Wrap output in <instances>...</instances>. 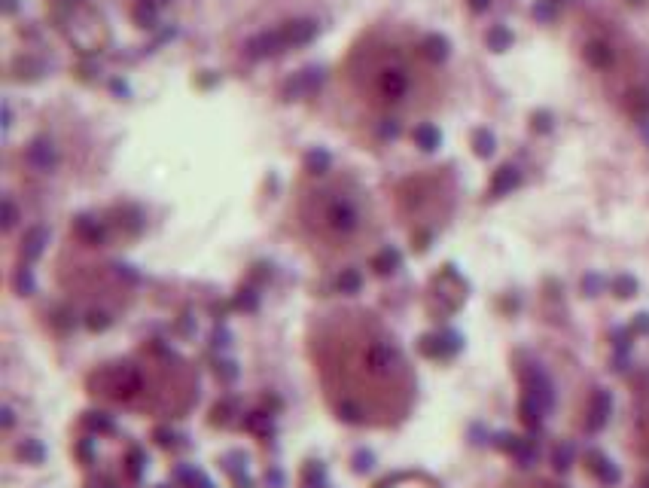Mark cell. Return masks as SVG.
Listing matches in <instances>:
<instances>
[{"label":"cell","instance_id":"obj_1","mask_svg":"<svg viewBox=\"0 0 649 488\" xmlns=\"http://www.w3.org/2000/svg\"><path fill=\"white\" fill-rule=\"evenodd\" d=\"M305 220H311V226H317L320 232L333 235V238H344L363 226V211H360V201L348 192L320 189L311 192V199L305 201Z\"/></svg>","mask_w":649,"mask_h":488},{"label":"cell","instance_id":"obj_2","mask_svg":"<svg viewBox=\"0 0 649 488\" xmlns=\"http://www.w3.org/2000/svg\"><path fill=\"white\" fill-rule=\"evenodd\" d=\"M360 80H363L366 92L372 95V101H378V104H400V101L409 98V89H411V73H409L406 62H402L396 52L366 55Z\"/></svg>","mask_w":649,"mask_h":488},{"label":"cell","instance_id":"obj_3","mask_svg":"<svg viewBox=\"0 0 649 488\" xmlns=\"http://www.w3.org/2000/svg\"><path fill=\"white\" fill-rule=\"evenodd\" d=\"M140 385H143V378L131 364H113L95 375V388L104 397H113V400H131L140 391Z\"/></svg>","mask_w":649,"mask_h":488},{"label":"cell","instance_id":"obj_4","mask_svg":"<svg viewBox=\"0 0 649 488\" xmlns=\"http://www.w3.org/2000/svg\"><path fill=\"white\" fill-rule=\"evenodd\" d=\"M525 397L537 400L546 412L555 406V385H552V378L546 375V369L539 364H530L525 369Z\"/></svg>","mask_w":649,"mask_h":488},{"label":"cell","instance_id":"obj_5","mask_svg":"<svg viewBox=\"0 0 649 488\" xmlns=\"http://www.w3.org/2000/svg\"><path fill=\"white\" fill-rule=\"evenodd\" d=\"M366 366H369V373H375V375L393 373V369L400 366V351H396L391 342H372L366 348Z\"/></svg>","mask_w":649,"mask_h":488},{"label":"cell","instance_id":"obj_6","mask_svg":"<svg viewBox=\"0 0 649 488\" xmlns=\"http://www.w3.org/2000/svg\"><path fill=\"white\" fill-rule=\"evenodd\" d=\"M610 412H613V394L610 391H595L592 394V403H588V422H585V427L592 433H597L601 427L610 422Z\"/></svg>","mask_w":649,"mask_h":488},{"label":"cell","instance_id":"obj_7","mask_svg":"<svg viewBox=\"0 0 649 488\" xmlns=\"http://www.w3.org/2000/svg\"><path fill=\"white\" fill-rule=\"evenodd\" d=\"M463 348V339L458 333H436V336H427L424 345H421V351H424L427 357H451L458 354Z\"/></svg>","mask_w":649,"mask_h":488},{"label":"cell","instance_id":"obj_8","mask_svg":"<svg viewBox=\"0 0 649 488\" xmlns=\"http://www.w3.org/2000/svg\"><path fill=\"white\" fill-rule=\"evenodd\" d=\"M281 49H286L284 43V34L281 31H272V34H259L247 43V55L250 58H265V55H277Z\"/></svg>","mask_w":649,"mask_h":488},{"label":"cell","instance_id":"obj_9","mask_svg":"<svg viewBox=\"0 0 649 488\" xmlns=\"http://www.w3.org/2000/svg\"><path fill=\"white\" fill-rule=\"evenodd\" d=\"M585 461H588V470H592V473L601 479V485H619L622 473H619V467L613 464V461L606 458V455H601V452H588Z\"/></svg>","mask_w":649,"mask_h":488},{"label":"cell","instance_id":"obj_10","mask_svg":"<svg viewBox=\"0 0 649 488\" xmlns=\"http://www.w3.org/2000/svg\"><path fill=\"white\" fill-rule=\"evenodd\" d=\"M521 183V171L516 165H503L494 171V180H491V196L500 199V196H509L512 189H518Z\"/></svg>","mask_w":649,"mask_h":488},{"label":"cell","instance_id":"obj_11","mask_svg":"<svg viewBox=\"0 0 649 488\" xmlns=\"http://www.w3.org/2000/svg\"><path fill=\"white\" fill-rule=\"evenodd\" d=\"M284 34V43L286 46H305L314 40V34H317V22H290L286 28L281 31Z\"/></svg>","mask_w":649,"mask_h":488},{"label":"cell","instance_id":"obj_12","mask_svg":"<svg viewBox=\"0 0 649 488\" xmlns=\"http://www.w3.org/2000/svg\"><path fill=\"white\" fill-rule=\"evenodd\" d=\"M46 244H49V232H46V229H40V226H37V229H31L28 235H24V244H22V257H24V259H28V263H31V259H37L40 254H43V247H46Z\"/></svg>","mask_w":649,"mask_h":488},{"label":"cell","instance_id":"obj_13","mask_svg":"<svg viewBox=\"0 0 649 488\" xmlns=\"http://www.w3.org/2000/svg\"><path fill=\"white\" fill-rule=\"evenodd\" d=\"M585 62L592 64V67H610L613 64L610 43H604V40H592V43L585 46Z\"/></svg>","mask_w":649,"mask_h":488},{"label":"cell","instance_id":"obj_14","mask_svg":"<svg viewBox=\"0 0 649 488\" xmlns=\"http://www.w3.org/2000/svg\"><path fill=\"white\" fill-rule=\"evenodd\" d=\"M28 162L37 165L40 171H49V168L55 165V150H52V144H46V141H37V144L28 150Z\"/></svg>","mask_w":649,"mask_h":488},{"label":"cell","instance_id":"obj_15","mask_svg":"<svg viewBox=\"0 0 649 488\" xmlns=\"http://www.w3.org/2000/svg\"><path fill=\"white\" fill-rule=\"evenodd\" d=\"M449 52H451V43L442 37V34H430V37L424 40V55L430 58V62L439 64V62L449 58Z\"/></svg>","mask_w":649,"mask_h":488},{"label":"cell","instance_id":"obj_16","mask_svg":"<svg viewBox=\"0 0 649 488\" xmlns=\"http://www.w3.org/2000/svg\"><path fill=\"white\" fill-rule=\"evenodd\" d=\"M415 144L421 150H427V153H433V150L442 144V134H439L436 125H427L424 122V125H418V129H415Z\"/></svg>","mask_w":649,"mask_h":488},{"label":"cell","instance_id":"obj_17","mask_svg":"<svg viewBox=\"0 0 649 488\" xmlns=\"http://www.w3.org/2000/svg\"><path fill=\"white\" fill-rule=\"evenodd\" d=\"M485 40H488V49H494V52H506V49L512 46V31L503 28V24H494Z\"/></svg>","mask_w":649,"mask_h":488},{"label":"cell","instance_id":"obj_18","mask_svg":"<svg viewBox=\"0 0 649 488\" xmlns=\"http://www.w3.org/2000/svg\"><path fill=\"white\" fill-rule=\"evenodd\" d=\"M400 250H391V247H387V250H381V254H378L375 257V272L378 275H391V272H396V268H400Z\"/></svg>","mask_w":649,"mask_h":488},{"label":"cell","instance_id":"obj_19","mask_svg":"<svg viewBox=\"0 0 649 488\" xmlns=\"http://www.w3.org/2000/svg\"><path fill=\"white\" fill-rule=\"evenodd\" d=\"M613 293H616L619 299L637 296V278L634 275H616L613 278Z\"/></svg>","mask_w":649,"mask_h":488},{"label":"cell","instance_id":"obj_20","mask_svg":"<svg viewBox=\"0 0 649 488\" xmlns=\"http://www.w3.org/2000/svg\"><path fill=\"white\" fill-rule=\"evenodd\" d=\"M320 80H323V77H320L317 67H308V71H302L299 77H296V86H290V89L293 92H311V89L320 86Z\"/></svg>","mask_w":649,"mask_h":488},{"label":"cell","instance_id":"obj_21","mask_svg":"<svg viewBox=\"0 0 649 488\" xmlns=\"http://www.w3.org/2000/svg\"><path fill=\"white\" fill-rule=\"evenodd\" d=\"M19 455H22L24 461H31V464H43L46 449H43V445H40L37 440H24V443L19 445Z\"/></svg>","mask_w":649,"mask_h":488},{"label":"cell","instance_id":"obj_22","mask_svg":"<svg viewBox=\"0 0 649 488\" xmlns=\"http://www.w3.org/2000/svg\"><path fill=\"white\" fill-rule=\"evenodd\" d=\"M473 144H476V153L482 156V159H488V156L494 153L497 141H494V134L488 131V129H479V131H476V138H473Z\"/></svg>","mask_w":649,"mask_h":488},{"label":"cell","instance_id":"obj_23","mask_svg":"<svg viewBox=\"0 0 649 488\" xmlns=\"http://www.w3.org/2000/svg\"><path fill=\"white\" fill-rule=\"evenodd\" d=\"M305 165H308L311 174L326 171V168H330V153H323V150H311L308 159H305Z\"/></svg>","mask_w":649,"mask_h":488},{"label":"cell","instance_id":"obj_24","mask_svg":"<svg viewBox=\"0 0 649 488\" xmlns=\"http://www.w3.org/2000/svg\"><path fill=\"white\" fill-rule=\"evenodd\" d=\"M360 284H363V278H360V272H353V268H348V272L339 275V290L342 293H357Z\"/></svg>","mask_w":649,"mask_h":488},{"label":"cell","instance_id":"obj_25","mask_svg":"<svg viewBox=\"0 0 649 488\" xmlns=\"http://www.w3.org/2000/svg\"><path fill=\"white\" fill-rule=\"evenodd\" d=\"M77 232H80V235H82V238H86V241H101V238H104V232H101V226L89 223L86 217H82V220L77 223Z\"/></svg>","mask_w":649,"mask_h":488},{"label":"cell","instance_id":"obj_26","mask_svg":"<svg viewBox=\"0 0 649 488\" xmlns=\"http://www.w3.org/2000/svg\"><path fill=\"white\" fill-rule=\"evenodd\" d=\"M583 290H585V296H597V293L604 290V278L601 275H585L583 278Z\"/></svg>","mask_w":649,"mask_h":488},{"label":"cell","instance_id":"obj_27","mask_svg":"<svg viewBox=\"0 0 649 488\" xmlns=\"http://www.w3.org/2000/svg\"><path fill=\"white\" fill-rule=\"evenodd\" d=\"M573 464V445H561L558 452H555V467L558 470H567Z\"/></svg>","mask_w":649,"mask_h":488},{"label":"cell","instance_id":"obj_28","mask_svg":"<svg viewBox=\"0 0 649 488\" xmlns=\"http://www.w3.org/2000/svg\"><path fill=\"white\" fill-rule=\"evenodd\" d=\"M631 333L634 336H646L649 333V311H640L634 317V324H631Z\"/></svg>","mask_w":649,"mask_h":488},{"label":"cell","instance_id":"obj_29","mask_svg":"<svg viewBox=\"0 0 649 488\" xmlns=\"http://www.w3.org/2000/svg\"><path fill=\"white\" fill-rule=\"evenodd\" d=\"M247 427H250V431L268 433V431H272V422H268V415H254V418H247Z\"/></svg>","mask_w":649,"mask_h":488},{"label":"cell","instance_id":"obj_30","mask_svg":"<svg viewBox=\"0 0 649 488\" xmlns=\"http://www.w3.org/2000/svg\"><path fill=\"white\" fill-rule=\"evenodd\" d=\"M534 129L537 131H552V116L549 113H546V110H539V113H534Z\"/></svg>","mask_w":649,"mask_h":488},{"label":"cell","instance_id":"obj_31","mask_svg":"<svg viewBox=\"0 0 649 488\" xmlns=\"http://www.w3.org/2000/svg\"><path fill=\"white\" fill-rule=\"evenodd\" d=\"M140 467H143V455L138 449L129 455V470H131V479H140Z\"/></svg>","mask_w":649,"mask_h":488},{"label":"cell","instance_id":"obj_32","mask_svg":"<svg viewBox=\"0 0 649 488\" xmlns=\"http://www.w3.org/2000/svg\"><path fill=\"white\" fill-rule=\"evenodd\" d=\"M19 290H24V293H34V278H31V272H28V268H22V275H19Z\"/></svg>","mask_w":649,"mask_h":488},{"label":"cell","instance_id":"obj_33","mask_svg":"<svg viewBox=\"0 0 649 488\" xmlns=\"http://www.w3.org/2000/svg\"><path fill=\"white\" fill-rule=\"evenodd\" d=\"M238 306H241V308H250V311H254V308H256V296H254V290H244L241 296H238Z\"/></svg>","mask_w":649,"mask_h":488},{"label":"cell","instance_id":"obj_34","mask_svg":"<svg viewBox=\"0 0 649 488\" xmlns=\"http://www.w3.org/2000/svg\"><path fill=\"white\" fill-rule=\"evenodd\" d=\"M549 3H552V0H543V3H537V6H534L537 19H552V13H555V10H552Z\"/></svg>","mask_w":649,"mask_h":488},{"label":"cell","instance_id":"obj_35","mask_svg":"<svg viewBox=\"0 0 649 488\" xmlns=\"http://www.w3.org/2000/svg\"><path fill=\"white\" fill-rule=\"evenodd\" d=\"M13 223H15V208H13V201H3V226L10 229Z\"/></svg>","mask_w":649,"mask_h":488},{"label":"cell","instance_id":"obj_36","mask_svg":"<svg viewBox=\"0 0 649 488\" xmlns=\"http://www.w3.org/2000/svg\"><path fill=\"white\" fill-rule=\"evenodd\" d=\"M89 424H92V427H95V431H107V433H110V431H113V424H110V422H107V418H104V415H98V418H89Z\"/></svg>","mask_w":649,"mask_h":488},{"label":"cell","instance_id":"obj_37","mask_svg":"<svg viewBox=\"0 0 649 488\" xmlns=\"http://www.w3.org/2000/svg\"><path fill=\"white\" fill-rule=\"evenodd\" d=\"M631 104H634L637 110H649V95L646 92H634V101H631Z\"/></svg>","mask_w":649,"mask_h":488},{"label":"cell","instance_id":"obj_38","mask_svg":"<svg viewBox=\"0 0 649 488\" xmlns=\"http://www.w3.org/2000/svg\"><path fill=\"white\" fill-rule=\"evenodd\" d=\"M89 317H92V321H89L92 330H104V326L110 324V321H107V315H89Z\"/></svg>","mask_w":649,"mask_h":488},{"label":"cell","instance_id":"obj_39","mask_svg":"<svg viewBox=\"0 0 649 488\" xmlns=\"http://www.w3.org/2000/svg\"><path fill=\"white\" fill-rule=\"evenodd\" d=\"M357 470L360 473H363V470H372V455H369V452L366 455H357Z\"/></svg>","mask_w":649,"mask_h":488},{"label":"cell","instance_id":"obj_40","mask_svg":"<svg viewBox=\"0 0 649 488\" xmlns=\"http://www.w3.org/2000/svg\"><path fill=\"white\" fill-rule=\"evenodd\" d=\"M469 6H473L476 13H482V10H488V6H491V0H469Z\"/></svg>","mask_w":649,"mask_h":488},{"label":"cell","instance_id":"obj_41","mask_svg":"<svg viewBox=\"0 0 649 488\" xmlns=\"http://www.w3.org/2000/svg\"><path fill=\"white\" fill-rule=\"evenodd\" d=\"M3 427H13V409H3Z\"/></svg>","mask_w":649,"mask_h":488},{"label":"cell","instance_id":"obj_42","mask_svg":"<svg viewBox=\"0 0 649 488\" xmlns=\"http://www.w3.org/2000/svg\"><path fill=\"white\" fill-rule=\"evenodd\" d=\"M15 10V0H6V13H13Z\"/></svg>","mask_w":649,"mask_h":488}]
</instances>
